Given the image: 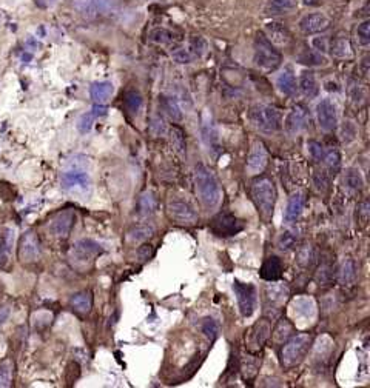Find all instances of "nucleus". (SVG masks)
<instances>
[{"mask_svg": "<svg viewBox=\"0 0 370 388\" xmlns=\"http://www.w3.org/2000/svg\"><path fill=\"white\" fill-rule=\"evenodd\" d=\"M195 183H196L198 196L205 208L213 210L221 204L222 191H221L219 182L207 165L198 163L195 166Z\"/></svg>", "mask_w": 370, "mask_h": 388, "instance_id": "obj_1", "label": "nucleus"}, {"mask_svg": "<svg viewBox=\"0 0 370 388\" xmlns=\"http://www.w3.org/2000/svg\"><path fill=\"white\" fill-rule=\"evenodd\" d=\"M253 60L259 69L271 72L281 66L283 56L264 33H258L253 42Z\"/></svg>", "mask_w": 370, "mask_h": 388, "instance_id": "obj_2", "label": "nucleus"}, {"mask_svg": "<svg viewBox=\"0 0 370 388\" xmlns=\"http://www.w3.org/2000/svg\"><path fill=\"white\" fill-rule=\"evenodd\" d=\"M313 337L310 333H299L292 336L281 350V363L284 368H293L299 365L307 356L312 347Z\"/></svg>", "mask_w": 370, "mask_h": 388, "instance_id": "obj_3", "label": "nucleus"}, {"mask_svg": "<svg viewBox=\"0 0 370 388\" xmlns=\"http://www.w3.org/2000/svg\"><path fill=\"white\" fill-rule=\"evenodd\" d=\"M251 194L262 216L271 217L273 210H274V202H276V188H274L273 180L268 177L258 179L256 182H253Z\"/></svg>", "mask_w": 370, "mask_h": 388, "instance_id": "obj_4", "label": "nucleus"}, {"mask_svg": "<svg viewBox=\"0 0 370 388\" xmlns=\"http://www.w3.org/2000/svg\"><path fill=\"white\" fill-rule=\"evenodd\" d=\"M250 122L262 133H274L281 127V116L274 107L270 105H253L250 108Z\"/></svg>", "mask_w": 370, "mask_h": 388, "instance_id": "obj_5", "label": "nucleus"}, {"mask_svg": "<svg viewBox=\"0 0 370 388\" xmlns=\"http://www.w3.org/2000/svg\"><path fill=\"white\" fill-rule=\"evenodd\" d=\"M62 188L76 198L85 199L91 191L89 174L80 166H73L62 174Z\"/></svg>", "mask_w": 370, "mask_h": 388, "instance_id": "obj_6", "label": "nucleus"}, {"mask_svg": "<svg viewBox=\"0 0 370 388\" xmlns=\"http://www.w3.org/2000/svg\"><path fill=\"white\" fill-rule=\"evenodd\" d=\"M118 4V0H73V8L82 17L92 20L108 14Z\"/></svg>", "mask_w": 370, "mask_h": 388, "instance_id": "obj_7", "label": "nucleus"}, {"mask_svg": "<svg viewBox=\"0 0 370 388\" xmlns=\"http://www.w3.org/2000/svg\"><path fill=\"white\" fill-rule=\"evenodd\" d=\"M233 291H235L236 299H238L241 314L244 318H250L255 313L256 304H258L256 286L253 283H244L241 280H235L233 282Z\"/></svg>", "mask_w": 370, "mask_h": 388, "instance_id": "obj_8", "label": "nucleus"}, {"mask_svg": "<svg viewBox=\"0 0 370 388\" xmlns=\"http://www.w3.org/2000/svg\"><path fill=\"white\" fill-rule=\"evenodd\" d=\"M168 216L180 225H193L198 222V213L195 207L185 201H170L167 205Z\"/></svg>", "mask_w": 370, "mask_h": 388, "instance_id": "obj_9", "label": "nucleus"}, {"mask_svg": "<svg viewBox=\"0 0 370 388\" xmlns=\"http://www.w3.org/2000/svg\"><path fill=\"white\" fill-rule=\"evenodd\" d=\"M271 333V324L267 318L259 319L248 331L247 334V350L250 353H258L262 350L265 342L270 339Z\"/></svg>", "mask_w": 370, "mask_h": 388, "instance_id": "obj_10", "label": "nucleus"}, {"mask_svg": "<svg viewBox=\"0 0 370 388\" xmlns=\"http://www.w3.org/2000/svg\"><path fill=\"white\" fill-rule=\"evenodd\" d=\"M245 228L244 221H241L239 217H236L235 214L230 213H224L219 214L213 219L212 222V230L215 234L221 236V237H230L235 236L238 233H241Z\"/></svg>", "mask_w": 370, "mask_h": 388, "instance_id": "obj_11", "label": "nucleus"}, {"mask_svg": "<svg viewBox=\"0 0 370 388\" xmlns=\"http://www.w3.org/2000/svg\"><path fill=\"white\" fill-rule=\"evenodd\" d=\"M101 244L92 239H80L73 245L71 256L76 262H89L102 253Z\"/></svg>", "mask_w": 370, "mask_h": 388, "instance_id": "obj_12", "label": "nucleus"}, {"mask_svg": "<svg viewBox=\"0 0 370 388\" xmlns=\"http://www.w3.org/2000/svg\"><path fill=\"white\" fill-rule=\"evenodd\" d=\"M309 122H310V117H309L307 108L303 105H296L295 108H292V111L289 113V116L284 122L286 133L289 136H296L307 128Z\"/></svg>", "mask_w": 370, "mask_h": 388, "instance_id": "obj_13", "label": "nucleus"}, {"mask_svg": "<svg viewBox=\"0 0 370 388\" xmlns=\"http://www.w3.org/2000/svg\"><path fill=\"white\" fill-rule=\"evenodd\" d=\"M267 162H268V153H267L264 143L255 142V145L248 154V159H247V173L251 176L261 174L265 169Z\"/></svg>", "mask_w": 370, "mask_h": 388, "instance_id": "obj_14", "label": "nucleus"}, {"mask_svg": "<svg viewBox=\"0 0 370 388\" xmlns=\"http://www.w3.org/2000/svg\"><path fill=\"white\" fill-rule=\"evenodd\" d=\"M19 256L22 262H34L40 257V244L33 231H28L22 236L19 245Z\"/></svg>", "mask_w": 370, "mask_h": 388, "instance_id": "obj_15", "label": "nucleus"}, {"mask_svg": "<svg viewBox=\"0 0 370 388\" xmlns=\"http://www.w3.org/2000/svg\"><path fill=\"white\" fill-rule=\"evenodd\" d=\"M316 116H318L319 127L324 131H333L336 128V124H338L336 108L329 99H322L316 105Z\"/></svg>", "mask_w": 370, "mask_h": 388, "instance_id": "obj_16", "label": "nucleus"}, {"mask_svg": "<svg viewBox=\"0 0 370 388\" xmlns=\"http://www.w3.org/2000/svg\"><path fill=\"white\" fill-rule=\"evenodd\" d=\"M74 221H76V216L71 210L60 211L59 214H56V217L50 224L51 234L56 237H66L73 230Z\"/></svg>", "mask_w": 370, "mask_h": 388, "instance_id": "obj_17", "label": "nucleus"}, {"mask_svg": "<svg viewBox=\"0 0 370 388\" xmlns=\"http://www.w3.org/2000/svg\"><path fill=\"white\" fill-rule=\"evenodd\" d=\"M330 20L322 14V13H313V14H307L299 20V28L303 33L306 34H316V33H322L329 28Z\"/></svg>", "mask_w": 370, "mask_h": 388, "instance_id": "obj_18", "label": "nucleus"}, {"mask_svg": "<svg viewBox=\"0 0 370 388\" xmlns=\"http://www.w3.org/2000/svg\"><path fill=\"white\" fill-rule=\"evenodd\" d=\"M107 111H108V108H107L104 104H96L95 107L91 108V111L83 113V114L79 117V120H77V130H79V133H80V134L89 133L91 128H92V125H95V122H96V119L105 116Z\"/></svg>", "mask_w": 370, "mask_h": 388, "instance_id": "obj_19", "label": "nucleus"}, {"mask_svg": "<svg viewBox=\"0 0 370 388\" xmlns=\"http://www.w3.org/2000/svg\"><path fill=\"white\" fill-rule=\"evenodd\" d=\"M283 271H284L283 260L278 256H270L262 263L259 274L267 282H276V280H280L283 277Z\"/></svg>", "mask_w": 370, "mask_h": 388, "instance_id": "obj_20", "label": "nucleus"}, {"mask_svg": "<svg viewBox=\"0 0 370 388\" xmlns=\"http://www.w3.org/2000/svg\"><path fill=\"white\" fill-rule=\"evenodd\" d=\"M201 131H202V139L205 142V145L209 147V150L216 151L219 147V133L218 128L215 125L213 117L205 111L202 114V125H201Z\"/></svg>", "mask_w": 370, "mask_h": 388, "instance_id": "obj_21", "label": "nucleus"}, {"mask_svg": "<svg viewBox=\"0 0 370 388\" xmlns=\"http://www.w3.org/2000/svg\"><path fill=\"white\" fill-rule=\"evenodd\" d=\"M265 30L268 33L267 39L271 43H278V45H289L292 42V34L290 31L283 25V23H276V22H270L265 25Z\"/></svg>", "mask_w": 370, "mask_h": 388, "instance_id": "obj_22", "label": "nucleus"}, {"mask_svg": "<svg viewBox=\"0 0 370 388\" xmlns=\"http://www.w3.org/2000/svg\"><path fill=\"white\" fill-rule=\"evenodd\" d=\"M303 210H304V196L301 192H295L287 202V208L284 213V222L295 224L301 217Z\"/></svg>", "mask_w": 370, "mask_h": 388, "instance_id": "obj_23", "label": "nucleus"}, {"mask_svg": "<svg viewBox=\"0 0 370 388\" xmlns=\"http://www.w3.org/2000/svg\"><path fill=\"white\" fill-rule=\"evenodd\" d=\"M330 50H332V54L335 57H339V59H347V57H352L353 54V50H352V43H350V39L345 33H338L332 43H330Z\"/></svg>", "mask_w": 370, "mask_h": 388, "instance_id": "obj_24", "label": "nucleus"}, {"mask_svg": "<svg viewBox=\"0 0 370 388\" xmlns=\"http://www.w3.org/2000/svg\"><path fill=\"white\" fill-rule=\"evenodd\" d=\"M276 86L286 95H295L296 94L298 85H296L295 72L290 66L284 68V71L276 77Z\"/></svg>", "mask_w": 370, "mask_h": 388, "instance_id": "obj_25", "label": "nucleus"}, {"mask_svg": "<svg viewBox=\"0 0 370 388\" xmlns=\"http://www.w3.org/2000/svg\"><path fill=\"white\" fill-rule=\"evenodd\" d=\"M114 92V86L111 82H95L89 86V95L95 104H104L107 102L111 94Z\"/></svg>", "mask_w": 370, "mask_h": 388, "instance_id": "obj_26", "label": "nucleus"}, {"mask_svg": "<svg viewBox=\"0 0 370 388\" xmlns=\"http://www.w3.org/2000/svg\"><path fill=\"white\" fill-rule=\"evenodd\" d=\"M293 330H295V328H293V324H292L289 319L281 318L280 321H278L274 330L270 333V337H271V341H273L276 345H281V344L287 342V341L292 337Z\"/></svg>", "mask_w": 370, "mask_h": 388, "instance_id": "obj_27", "label": "nucleus"}, {"mask_svg": "<svg viewBox=\"0 0 370 388\" xmlns=\"http://www.w3.org/2000/svg\"><path fill=\"white\" fill-rule=\"evenodd\" d=\"M290 295L289 288L284 283H268L265 288V298L270 304L273 305H281L287 301Z\"/></svg>", "mask_w": 370, "mask_h": 388, "instance_id": "obj_28", "label": "nucleus"}, {"mask_svg": "<svg viewBox=\"0 0 370 388\" xmlns=\"http://www.w3.org/2000/svg\"><path fill=\"white\" fill-rule=\"evenodd\" d=\"M299 88L304 92V95H307L309 99H315V97L319 94V86H318V82H316L315 74L312 71H304L301 74Z\"/></svg>", "mask_w": 370, "mask_h": 388, "instance_id": "obj_29", "label": "nucleus"}, {"mask_svg": "<svg viewBox=\"0 0 370 388\" xmlns=\"http://www.w3.org/2000/svg\"><path fill=\"white\" fill-rule=\"evenodd\" d=\"M70 305L80 314H86L89 313L91 307H92V296L89 291H80V293L73 295V298L70 299Z\"/></svg>", "mask_w": 370, "mask_h": 388, "instance_id": "obj_30", "label": "nucleus"}, {"mask_svg": "<svg viewBox=\"0 0 370 388\" xmlns=\"http://www.w3.org/2000/svg\"><path fill=\"white\" fill-rule=\"evenodd\" d=\"M137 214L139 216H150L156 211L157 208V201L154 198V194L151 191L144 192L142 196L137 199Z\"/></svg>", "mask_w": 370, "mask_h": 388, "instance_id": "obj_31", "label": "nucleus"}, {"mask_svg": "<svg viewBox=\"0 0 370 388\" xmlns=\"http://www.w3.org/2000/svg\"><path fill=\"white\" fill-rule=\"evenodd\" d=\"M259 365H261V359L256 356V353L244 356V359L241 360V371H242L244 379L247 380L253 379L259 370Z\"/></svg>", "mask_w": 370, "mask_h": 388, "instance_id": "obj_32", "label": "nucleus"}, {"mask_svg": "<svg viewBox=\"0 0 370 388\" xmlns=\"http://www.w3.org/2000/svg\"><path fill=\"white\" fill-rule=\"evenodd\" d=\"M293 308H295V313L298 316H303L304 319H313L316 313V305L313 299L310 298H298L293 302Z\"/></svg>", "mask_w": 370, "mask_h": 388, "instance_id": "obj_33", "label": "nucleus"}, {"mask_svg": "<svg viewBox=\"0 0 370 388\" xmlns=\"http://www.w3.org/2000/svg\"><path fill=\"white\" fill-rule=\"evenodd\" d=\"M358 276V268H356V262L353 259H345L341 271H339V282L342 285H353Z\"/></svg>", "mask_w": 370, "mask_h": 388, "instance_id": "obj_34", "label": "nucleus"}, {"mask_svg": "<svg viewBox=\"0 0 370 388\" xmlns=\"http://www.w3.org/2000/svg\"><path fill=\"white\" fill-rule=\"evenodd\" d=\"M298 239H299L298 230L289 228V230H286L280 234V237H278V240H276V245L281 251H290L292 248L296 247Z\"/></svg>", "mask_w": 370, "mask_h": 388, "instance_id": "obj_35", "label": "nucleus"}, {"mask_svg": "<svg viewBox=\"0 0 370 388\" xmlns=\"http://www.w3.org/2000/svg\"><path fill=\"white\" fill-rule=\"evenodd\" d=\"M298 62L303 65H309V66H321L326 63V59L321 53H318L316 50L312 48H306L298 54Z\"/></svg>", "mask_w": 370, "mask_h": 388, "instance_id": "obj_36", "label": "nucleus"}, {"mask_svg": "<svg viewBox=\"0 0 370 388\" xmlns=\"http://www.w3.org/2000/svg\"><path fill=\"white\" fill-rule=\"evenodd\" d=\"M296 8V0H268V14H286Z\"/></svg>", "mask_w": 370, "mask_h": 388, "instance_id": "obj_37", "label": "nucleus"}, {"mask_svg": "<svg viewBox=\"0 0 370 388\" xmlns=\"http://www.w3.org/2000/svg\"><path fill=\"white\" fill-rule=\"evenodd\" d=\"M160 108L167 113V116L176 122L182 120V111H180V107L179 104L173 99V97H167V95H162L160 97Z\"/></svg>", "mask_w": 370, "mask_h": 388, "instance_id": "obj_38", "label": "nucleus"}, {"mask_svg": "<svg viewBox=\"0 0 370 388\" xmlns=\"http://www.w3.org/2000/svg\"><path fill=\"white\" fill-rule=\"evenodd\" d=\"M124 104H125V108L131 113V114H137L142 108V104H144V99L139 91L136 89H131V91H127L125 92V97H124Z\"/></svg>", "mask_w": 370, "mask_h": 388, "instance_id": "obj_39", "label": "nucleus"}, {"mask_svg": "<svg viewBox=\"0 0 370 388\" xmlns=\"http://www.w3.org/2000/svg\"><path fill=\"white\" fill-rule=\"evenodd\" d=\"M342 182L349 189H353V191H359L364 185L362 176H361L359 169H356V168H347L344 173Z\"/></svg>", "mask_w": 370, "mask_h": 388, "instance_id": "obj_40", "label": "nucleus"}, {"mask_svg": "<svg viewBox=\"0 0 370 388\" xmlns=\"http://www.w3.org/2000/svg\"><path fill=\"white\" fill-rule=\"evenodd\" d=\"M322 162L326 163V166H327V169L330 171L332 176H335L341 168V156L336 150H330V151L324 153Z\"/></svg>", "mask_w": 370, "mask_h": 388, "instance_id": "obj_41", "label": "nucleus"}, {"mask_svg": "<svg viewBox=\"0 0 370 388\" xmlns=\"http://www.w3.org/2000/svg\"><path fill=\"white\" fill-rule=\"evenodd\" d=\"M154 233L153 227L150 225H145V224H141V225H134L130 231H128V237L131 240H145L148 237H151Z\"/></svg>", "mask_w": 370, "mask_h": 388, "instance_id": "obj_42", "label": "nucleus"}, {"mask_svg": "<svg viewBox=\"0 0 370 388\" xmlns=\"http://www.w3.org/2000/svg\"><path fill=\"white\" fill-rule=\"evenodd\" d=\"M13 379V365L10 360L0 363V388H7L11 385Z\"/></svg>", "mask_w": 370, "mask_h": 388, "instance_id": "obj_43", "label": "nucleus"}, {"mask_svg": "<svg viewBox=\"0 0 370 388\" xmlns=\"http://www.w3.org/2000/svg\"><path fill=\"white\" fill-rule=\"evenodd\" d=\"M170 139H171V143L176 148V151H179L180 154H185V137H183L182 130L177 127H173L170 130Z\"/></svg>", "mask_w": 370, "mask_h": 388, "instance_id": "obj_44", "label": "nucleus"}, {"mask_svg": "<svg viewBox=\"0 0 370 388\" xmlns=\"http://www.w3.org/2000/svg\"><path fill=\"white\" fill-rule=\"evenodd\" d=\"M315 259V251H313V247L312 245H304L298 250V259L296 262L301 265V266H309Z\"/></svg>", "mask_w": 370, "mask_h": 388, "instance_id": "obj_45", "label": "nucleus"}, {"mask_svg": "<svg viewBox=\"0 0 370 388\" xmlns=\"http://www.w3.org/2000/svg\"><path fill=\"white\" fill-rule=\"evenodd\" d=\"M151 40L160 45H168L171 42H174V34L165 28H157L151 33Z\"/></svg>", "mask_w": 370, "mask_h": 388, "instance_id": "obj_46", "label": "nucleus"}, {"mask_svg": "<svg viewBox=\"0 0 370 388\" xmlns=\"http://www.w3.org/2000/svg\"><path fill=\"white\" fill-rule=\"evenodd\" d=\"M171 57L177 62V63H192L195 60L193 54L190 53V50L187 46H180V48H176L174 51H171Z\"/></svg>", "mask_w": 370, "mask_h": 388, "instance_id": "obj_47", "label": "nucleus"}, {"mask_svg": "<svg viewBox=\"0 0 370 388\" xmlns=\"http://www.w3.org/2000/svg\"><path fill=\"white\" fill-rule=\"evenodd\" d=\"M189 50H190V53L193 54V57L196 59V57H201L204 53H205V50H207V42H205V39H202V37H193L190 42H189V46H187Z\"/></svg>", "mask_w": 370, "mask_h": 388, "instance_id": "obj_48", "label": "nucleus"}, {"mask_svg": "<svg viewBox=\"0 0 370 388\" xmlns=\"http://www.w3.org/2000/svg\"><path fill=\"white\" fill-rule=\"evenodd\" d=\"M356 36H358V42H359L362 46H368V43H370V22H368V20H364V22L358 27Z\"/></svg>", "mask_w": 370, "mask_h": 388, "instance_id": "obj_49", "label": "nucleus"}, {"mask_svg": "<svg viewBox=\"0 0 370 388\" xmlns=\"http://www.w3.org/2000/svg\"><path fill=\"white\" fill-rule=\"evenodd\" d=\"M335 279V271H333V266L332 265H324L321 266L319 273H318V282L319 285H330Z\"/></svg>", "mask_w": 370, "mask_h": 388, "instance_id": "obj_50", "label": "nucleus"}, {"mask_svg": "<svg viewBox=\"0 0 370 388\" xmlns=\"http://www.w3.org/2000/svg\"><path fill=\"white\" fill-rule=\"evenodd\" d=\"M202 333L210 339V341H215L218 336H219V327H218V324L213 321V319H205L204 322H202Z\"/></svg>", "mask_w": 370, "mask_h": 388, "instance_id": "obj_51", "label": "nucleus"}, {"mask_svg": "<svg viewBox=\"0 0 370 388\" xmlns=\"http://www.w3.org/2000/svg\"><path fill=\"white\" fill-rule=\"evenodd\" d=\"M307 150H309V154L313 160L316 162H322L324 159V148L319 142L316 140H309L307 142Z\"/></svg>", "mask_w": 370, "mask_h": 388, "instance_id": "obj_52", "label": "nucleus"}, {"mask_svg": "<svg viewBox=\"0 0 370 388\" xmlns=\"http://www.w3.org/2000/svg\"><path fill=\"white\" fill-rule=\"evenodd\" d=\"M313 183L316 186V189L319 191H327L329 185H330V176L326 171H316L313 174Z\"/></svg>", "mask_w": 370, "mask_h": 388, "instance_id": "obj_53", "label": "nucleus"}, {"mask_svg": "<svg viewBox=\"0 0 370 388\" xmlns=\"http://www.w3.org/2000/svg\"><path fill=\"white\" fill-rule=\"evenodd\" d=\"M341 136H342V140H344V142H352V140L355 139V136H356V128H355V125H353L352 122H345V124L342 125V133H341Z\"/></svg>", "mask_w": 370, "mask_h": 388, "instance_id": "obj_54", "label": "nucleus"}, {"mask_svg": "<svg viewBox=\"0 0 370 388\" xmlns=\"http://www.w3.org/2000/svg\"><path fill=\"white\" fill-rule=\"evenodd\" d=\"M153 254H154V248H153V245H150V244H145V245L139 247V250H137V257H139L142 262L150 260V259L153 257Z\"/></svg>", "mask_w": 370, "mask_h": 388, "instance_id": "obj_55", "label": "nucleus"}, {"mask_svg": "<svg viewBox=\"0 0 370 388\" xmlns=\"http://www.w3.org/2000/svg\"><path fill=\"white\" fill-rule=\"evenodd\" d=\"M313 46H315V50L318 51V53H324L326 50H327V40H326V37H316V39H313Z\"/></svg>", "mask_w": 370, "mask_h": 388, "instance_id": "obj_56", "label": "nucleus"}, {"mask_svg": "<svg viewBox=\"0 0 370 388\" xmlns=\"http://www.w3.org/2000/svg\"><path fill=\"white\" fill-rule=\"evenodd\" d=\"M10 314H11L10 307H2V308H0V325H4L8 321Z\"/></svg>", "mask_w": 370, "mask_h": 388, "instance_id": "obj_57", "label": "nucleus"}, {"mask_svg": "<svg viewBox=\"0 0 370 388\" xmlns=\"http://www.w3.org/2000/svg\"><path fill=\"white\" fill-rule=\"evenodd\" d=\"M303 2L306 4V5H310V7H315V5H318L321 0H303Z\"/></svg>", "mask_w": 370, "mask_h": 388, "instance_id": "obj_58", "label": "nucleus"}]
</instances>
